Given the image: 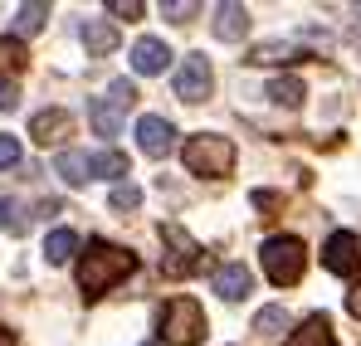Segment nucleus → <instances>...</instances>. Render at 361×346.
<instances>
[{
	"label": "nucleus",
	"instance_id": "f257e3e1",
	"mask_svg": "<svg viewBox=\"0 0 361 346\" xmlns=\"http://www.w3.org/2000/svg\"><path fill=\"white\" fill-rule=\"evenodd\" d=\"M137 268V254H127L118 244H108V239H93L83 254H78V288L83 297H103V292L122 283L127 273Z\"/></svg>",
	"mask_w": 361,
	"mask_h": 346
},
{
	"label": "nucleus",
	"instance_id": "f03ea898",
	"mask_svg": "<svg viewBox=\"0 0 361 346\" xmlns=\"http://www.w3.org/2000/svg\"><path fill=\"white\" fill-rule=\"evenodd\" d=\"M264 273H269V283L274 288H293L302 278V268H307V249H302L298 234H274V239H264Z\"/></svg>",
	"mask_w": 361,
	"mask_h": 346
},
{
	"label": "nucleus",
	"instance_id": "7ed1b4c3",
	"mask_svg": "<svg viewBox=\"0 0 361 346\" xmlns=\"http://www.w3.org/2000/svg\"><path fill=\"white\" fill-rule=\"evenodd\" d=\"M180 156H185L190 175H230V171H235V142L220 137V132H200V137H190Z\"/></svg>",
	"mask_w": 361,
	"mask_h": 346
},
{
	"label": "nucleus",
	"instance_id": "20e7f679",
	"mask_svg": "<svg viewBox=\"0 0 361 346\" xmlns=\"http://www.w3.org/2000/svg\"><path fill=\"white\" fill-rule=\"evenodd\" d=\"M205 337V307L195 297H171L161 307V342L166 346H200Z\"/></svg>",
	"mask_w": 361,
	"mask_h": 346
},
{
	"label": "nucleus",
	"instance_id": "39448f33",
	"mask_svg": "<svg viewBox=\"0 0 361 346\" xmlns=\"http://www.w3.org/2000/svg\"><path fill=\"white\" fill-rule=\"evenodd\" d=\"M161 244H166V254H161V273H166V278H190V273L200 268V259H205V249L180 230L176 220L161 225Z\"/></svg>",
	"mask_w": 361,
	"mask_h": 346
},
{
	"label": "nucleus",
	"instance_id": "423d86ee",
	"mask_svg": "<svg viewBox=\"0 0 361 346\" xmlns=\"http://www.w3.org/2000/svg\"><path fill=\"white\" fill-rule=\"evenodd\" d=\"M210 88H215V68H210V58H205V54H185V58H180V68H176V98H180V103H205Z\"/></svg>",
	"mask_w": 361,
	"mask_h": 346
},
{
	"label": "nucleus",
	"instance_id": "0eeeda50",
	"mask_svg": "<svg viewBox=\"0 0 361 346\" xmlns=\"http://www.w3.org/2000/svg\"><path fill=\"white\" fill-rule=\"evenodd\" d=\"M322 268L337 273V278H352L361 273V234L352 230H337L327 244H322Z\"/></svg>",
	"mask_w": 361,
	"mask_h": 346
},
{
	"label": "nucleus",
	"instance_id": "6e6552de",
	"mask_svg": "<svg viewBox=\"0 0 361 346\" xmlns=\"http://www.w3.org/2000/svg\"><path fill=\"white\" fill-rule=\"evenodd\" d=\"M137 147L161 161V156H171V147H176V127H171L166 117H142V122H137Z\"/></svg>",
	"mask_w": 361,
	"mask_h": 346
},
{
	"label": "nucleus",
	"instance_id": "1a4fd4ad",
	"mask_svg": "<svg viewBox=\"0 0 361 346\" xmlns=\"http://www.w3.org/2000/svg\"><path fill=\"white\" fill-rule=\"evenodd\" d=\"M68 132H73V117L63 113V108H44V113L30 117V137H35L39 147H59Z\"/></svg>",
	"mask_w": 361,
	"mask_h": 346
},
{
	"label": "nucleus",
	"instance_id": "9d476101",
	"mask_svg": "<svg viewBox=\"0 0 361 346\" xmlns=\"http://www.w3.org/2000/svg\"><path fill=\"white\" fill-rule=\"evenodd\" d=\"M215 39H225V44H240L244 35H249V10L235 5V0H225V5H215Z\"/></svg>",
	"mask_w": 361,
	"mask_h": 346
},
{
	"label": "nucleus",
	"instance_id": "9b49d317",
	"mask_svg": "<svg viewBox=\"0 0 361 346\" xmlns=\"http://www.w3.org/2000/svg\"><path fill=\"white\" fill-rule=\"evenodd\" d=\"M78 39H83L88 58H108L113 49H118V25H108V20H83Z\"/></svg>",
	"mask_w": 361,
	"mask_h": 346
},
{
	"label": "nucleus",
	"instance_id": "f8f14e48",
	"mask_svg": "<svg viewBox=\"0 0 361 346\" xmlns=\"http://www.w3.org/2000/svg\"><path fill=\"white\" fill-rule=\"evenodd\" d=\"M249 288H254V273H249L244 264H220V268H215V292H220L225 302L249 297Z\"/></svg>",
	"mask_w": 361,
	"mask_h": 346
},
{
	"label": "nucleus",
	"instance_id": "ddd939ff",
	"mask_svg": "<svg viewBox=\"0 0 361 346\" xmlns=\"http://www.w3.org/2000/svg\"><path fill=\"white\" fill-rule=\"evenodd\" d=\"M166 58H171L166 39H152V35H147V39H137V44H132V68H137V73H147V78H152V73H161V68H166Z\"/></svg>",
	"mask_w": 361,
	"mask_h": 346
},
{
	"label": "nucleus",
	"instance_id": "4468645a",
	"mask_svg": "<svg viewBox=\"0 0 361 346\" xmlns=\"http://www.w3.org/2000/svg\"><path fill=\"white\" fill-rule=\"evenodd\" d=\"M283 346H337V342H332V322H327V312H312V317H307Z\"/></svg>",
	"mask_w": 361,
	"mask_h": 346
},
{
	"label": "nucleus",
	"instance_id": "2eb2a0df",
	"mask_svg": "<svg viewBox=\"0 0 361 346\" xmlns=\"http://www.w3.org/2000/svg\"><path fill=\"white\" fill-rule=\"evenodd\" d=\"M118 175H127V156L122 152H88V180H118Z\"/></svg>",
	"mask_w": 361,
	"mask_h": 346
},
{
	"label": "nucleus",
	"instance_id": "dca6fc26",
	"mask_svg": "<svg viewBox=\"0 0 361 346\" xmlns=\"http://www.w3.org/2000/svg\"><path fill=\"white\" fill-rule=\"evenodd\" d=\"M88 122H93L98 137H118L122 132V108L113 103V98H98V103L88 108Z\"/></svg>",
	"mask_w": 361,
	"mask_h": 346
},
{
	"label": "nucleus",
	"instance_id": "f3484780",
	"mask_svg": "<svg viewBox=\"0 0 361 346\" xmlns=\"http://www.w3.org/2000/svg\"><path fill=\"white\" fill-rule=\"evenodd\" d=\"M302 93H307V88H302V78H298V73H279V78L269 83V98H274L279 108H298V103H302Z\"/></svg>",
	"mask_w": 361,
	"mask_h": 346
},
{
	"label": "nucleus",
	"instance_id": "a211bd4d",
	"mask_svg": "<svg viewBox=\"0 0 361 346\" xmlns=\"http://www.w3.org/2000/svg\"><path fill=\"white\" fill-rule=\"evenodd\" d=\"M44 20H49V5H44V0L20 5V10H15V39H20V35H39V30H44Z\"/></svg>",
	"mask_w": 361,
	"mask_h": 346
},
{
	"label": "nucleus",
	"instance_id": "6ab92c4d",
	"mask_svg": "<svg viewBox=\"0 0 361 346\" xmlns=\"http://www.w3.org/2000/svg\"><path fill=\"white\" fill-rule=\"evenodd\" d=\"M254 332H259V337H279V332H288V312H283V302L259 307V312H254Z\"/></svg>",
	"mask_w": 361,
	"mask_h": 346
},
{
	"label": "nucleus",
	"instance_id": "aec40b11",
	"mask_svg": "<svg viewBox=\"0 0 361 346\" xmlns=\"http://www.w3.org/2000/svg\"><path fill=\"white\" fill-rule=\"evenodd\" d=\"M73 254H78V234L73 230H54L44 239V259H49V264H68Z\"/></svg>",
	"mask_w": 361,
	"mask_h": 346
},
{
	"label": "nucleus",
	"instance_id": "412c9836",
	"mask_svg": "<svg viewBox=\"0 0 361 346\" xmlns=\"http://www.w3.org/2000/svg\"><path fill=\"white\" fill-rule=\"evenodd\" d=\"M298 44H279V39H274V44H254V49H249V63H298Z\"/></svg>",
	"mask_w": 361,
	"mask_h": 346
},
{
	"label": "nucleus",
	"instance_id": "4be33fe9",
	"mask_svg": "<svg viewBox=\"0 0 361 346\" xmlns=\"http://www.w3.org/2000/svg\"><path fill=\"white\" fill-rule=\"evenodd\" d=\"M25 63H30V54H25V44H20L15 35H0V78L20 73Z\"/></svg>",
	"mask_w": 361,
	"mask_h": 346
},
{
	"label": "nucleus",
	"instance_id": "5701e85b",
	"mask_svg": "<svg viewBox=\"0 0 361 346\" xmlns=\"http://www.w3.org/2000/svg\"><path fill=\"white\" fill-rule=\"evenodd\" d=\"M0 230H5V234H25V230H30L25 205H20V200H10V195L0 200Z\"/></svg>",
	"mask_w": 361,
	"mask_h": 346
},
{
	"label": "nucleus",
	"instance_id": "b1692460",
	"mask_svg": "<svg viewBox=\"0 0 361 346\" xmlns=\"http://www.w3.org/2000/svg\"><path fill=\"white\" fill-rule=\"evenodd\" d=\"M108 205H113L118 215H132V210L142 205V190H137L132 180H127V185H113V195H108Z\"/></svg>",
	"mask_w": 361,
	"mask_h": 346
},
{
	"label": "nucleus",
	"instance_id": "393cba45",
	"mask_svg": "<svg viewBox=\"0 0 361 346\" xmlns=\"http://www.w3.org/2000/svg\"><path fill=\"white\" fill-rule=\"evenodd\" d=\"M108 98H113V103H118L122 113H127V108H132V103H137V88H132V83H127V78H118V83H108Z\"/></svg>",
	"mask_w": 361,
	"mask_h": 346
},
{
	"label": "nucleus",
	"instance_id": "a878e982",
	"mask_svg": "<svg viewBox=\"0 0 361 346\" xmlns=\"http://www.w3.org/2000/svg\"><path fill=\"white\" fill-rule=\"evenodd\" d=\"M10 166H20V142L10 132H0V171H10Z\"/></svg>",
	"mask_w": 361,
	"mask_h": 346
},
{
	"label": "nucleus",
	"instance_id": "bb28decb",
	"mask_svg": "<svg viewBox=\"0 0 361 346\" xmlns=\"http://www.w3.org/2000/svg\"><path fill=\"white\" fill-rule=\"evenodd\" d=\"M161 15H171L176 25H185L190 15H200V5H190V0H171V5H161Z\"/></svg>",
	"mask_w": 361,
	"mask_h": 346
},
{
	"label": "nucleus",
	"instance_id": "cd10ccee",
	"mask_svg": "<svg viewBox=\"0 0 361 346\" xmlns=\"http://www.w3.org/2000/svg\"><path fill=\"white\" fill-rule=\"evenodd\" d=\"M108 15H122V20H137V15H142V0H113V5H108Z\"/></svg>",
	"mask_w": 361,
	"mask_h": 346
},
{
	"label": "nucleus",
	"instance_id": "c85d7f7f",
	"mask_svg": "<svg viewBox=\"0 0 361 346\" xmlns=\"http://www.w3.org/2000/svg\"><path fill=\"white\" fill-rule=\"evenodd\" d=\"M15 103H20V88H15L10 78H0V113H10Z\"/></svg>",
	"mask_w": 361,
	"mask_h": 346
},
{
	"label": "nucleus",
	"instance_id": "c756f323",
	"mask_svg": "<svg viewBox=\"0 0 361 346\" xmlns=\"http://www.w3.org/2000/svg\"><path fill=\"white\" fill-rule=\"evenodd\" d=\"M347 312L361 322V283H352V292H347Z\"/></svg>",
	"mask_w": 361,
	"mask_h": 346
},
{
	"label": "nucleus",
	"instance_id": "7c9ffc66",
	"mask_svg": "<svg viewBox=\"0 0 361 346\" xmlns=\"http://www.w3.org/2000/svg\"><path fill=\"white\" fill-rule=\"evenodd\" d=\"M0 346H15V332L10 327H0Z\"/></svg>",
	"mask_w": 361,
	"mask_h": 346
},
{
	"label": "nucleus",
	"instance_id": "2f4dec72",
	"mask_svg": "<svg viewBox=\"0 0 361 346\" xmlns=\"http://www.w3.org/2000/svg\"><path fill=\"white\" fill-rule=\"evenodd\" d=\"M352 39H357V44H361V20H357V25H352Z\"/></svg>",
	"mask_w": 361,
	"mask_h": 346
}]
</instances>
